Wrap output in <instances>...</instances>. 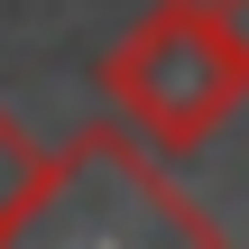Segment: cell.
<instances>
[{
  "label": "cell",
  "mask_w": 249,
  "mask_h": 249,
  "mask_svg": "<svg viewBox=\"0 0 249 249\" xmlns=\"http://www.w3.org/2000/svg\"><path fill=\"white\" fill-rule=\"evenodd\" d=\"M102 102L129 139H148L157 157H194L231 111L249 102V55L222 37V18L203 0H157L139 9L111 55H102Z\"/></svg>",
  "instance_id": "1"
},
{
  "label": "cell",
  "mask_w": 249,
  "mask_h": 249,
  "mask_svg": "<svg viewBox=\"0 0 249 249\" xmlns=\"http://www.w3.org/2000/svg\"><path fill=\"white\" fill-rule=\"evenodd\" d=\"M46 176H55V148H37V139H28V129L0 111V249H9V240H28Z\"/></svg>",
  "instance_id": "2"
},
{
  "label": "cell",
  "mask_w": 249,
  "mask_h": 249,
  "mask_svg": "<svg viewBox=\"0 0 249 249\" xmlns=\"http://www.w3.org/2000/svg\"><path fill=\"white\" fill-rule=\"evenodd\" d=\"M203 9L222 18V37H231V46H240V55H249V0H203Z\"/></svg>",
  "instance_id": "3"
}]
</instances>
